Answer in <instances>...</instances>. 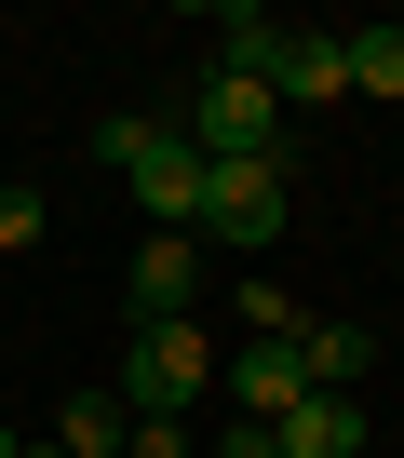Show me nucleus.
<instances>
[{"label": "nucleus", "mask_w": 404, "mask_h": 458, "mask_svg": "<svg viewBox=\"0 0 404 458\" xmlns=\"http://www.w3.org/2000/svg\"><path fill=\"white\" fill-rule=\"evenodd\" d=\"M95 148H108V175L148 202V229H202V148H189V122H148V108H122Z\"/></svg>", "instance_id": "nucleus-1"}, {"label": "nucleus", "mask_w": 404, "mask_h": 458, "mask_svg": "<svg viewBox=\"0 0 404 458\" xmlns=\"http://www.w3.org/2000/svg\"><path fill=\"white\" fill-rule=\"evenodd\" d=\"M135 418H189L202 391H216V337H202V310L189 324H135V351H122V377H108Z\"/></svg>", "instance_id": "nucleus-2"}, {"label": "nucleus", "mask_w": 404, "mask_h": 458, "mask_svg": "<svg viewBox=\"0 0 404 458\" xmlns=\"http://www.w3.org/2000/svg\"><path fill=\"white\" fill-rule=\"evenodd\" d=\"M189 148H202V162H283V95L243 81V68H202V95H189Z\"/></svg>", "instance_id": "nucleus-3"}, {"label": "nucleus", "mask_w": 404, "mask_h": 458, "mask_svg": "<svg viewBox=\"0 0 404 458\" xmlns=\"http://www.w3.org/2000/svg\"><path fill=\"white\" fill-rule=\"evenodd\" d=\"M283 216H297V189H283V162H202V229L216 243H283Z\"/></svg>", "instance_id": "nucleus-4"}, {"label": "nucleus", "mask_w": 404, "mask_h": 458, "mask_svg": "<svg viewBox=\"0 0 404 458\" xmlns=\"http://www.w3.org/2000/svg\"><path fill=\"white\" fill-rule=\"evenodd\" d=\"M122 310L135 324H189L202 310V229H148L135 270H122Z\"/></svg>", "instance_id": "nucleus-5"}, {"label": "nucleus", "mask_w": 404, "mask_h": 458, "mask_svg": "<svg viewBox=\"0 0 404 458\" xmlns=\"http://www.w3.org/2000/svg\"><path fill=\"white\" fill-rule=\"evenodd\" d=\"M270 95H283V108H337V95H350V41H324V28H283V55H270Z\"/></svg>", "instance_id": "nucleus-6"}, {"label": "nucleus", "mask_w": 404, "mask_h": 458, "mask_svg": "<svg viewBox=\"0 0 404 458\" xmlns=\"http://www.w3.org/2000/svg\"><path fill=\"white\" fill-rule=\"evenodd\" d=\"M270 445H283V458H364V404H350V391H310V404L270 418Z\"/></svg>", "instance_id": "nucleus-7"}, {"label": "nucleus", "mask_w": 404, "mask_h": 458, "mask_svg": "<svg viewBox=\"0 0 404 458\" xmlns=\"http://www.w3.org/2000/svg\"><path fill=\"white\" fill-rule=\"evenodd\" d=\"M270 55H283V14H257V0H216V68L270 81Z\"/></svg>", "instance_id": "nucleus-8"}, {"label": "nucleus", "mask_w": 404, "mask_h": 458, "mask_svg": "<svg viewBox=\"0 0 404 458\" xmlns=\"http://www.w3.org/2000/svg\"><path fill=\"white\" fill-rule=\"evenodd\" d=\"M297 364H310V391H350V377L377 364V337H364V324H297Z\"/></svg>", "instance_id": "nucleus-9"}, {"label": "nucleus", "mask_w": 404, "mask_h": 458, "mask_svg": "<svg viewBox=\"0 0 404 458\" xmlns=\"http://www.w3.org/2000/svg\"><path fill=\"white\" fill-rule=\"evenodd\" d=\"M350 95H404V28H350Z\"/></svg>", "instance_id": "nucleus-10"}, {"label": "nucleus", "mask_w": 404, "mask_h": 458, "mask_svg": "<svg viewBox=\"0 0 404 458\" xmlns=\"http://www.w3.org/2000/svg\"><path fill=\"white\" fill-rule=\"evenodd\" d=\"M297 324H310V310H297L283 284H243V337H297Z\"/></svg>", "instance_id": "nucleus-11"}, {"label": "nucleus", "mask_w": 404, "mask_h": 458, "mask_svg": "<svg viewBox=\"0 0 404 458\" xmlns=\"http://www.w3.org/2000/svg\"><path fill=\"white\" fill-rule=\"evenodd\" d=\"M122 458H202V445H189V418H135V431H122Z\"/></svg>", "instance_id": "nucleus-12"}, {"label": "nucleus", "mask_w": 404, "mask_h": 458, "mask_svg": "<svg viewBox=\"0 0 404 458\" xmlns=\"http://www.w3.org/2000/svg\"><path fill=\"white\" fill-rule=\"evenodd\" d=\"M41 229H55V202H41V189H0V243H41Z\"/></svg>", "instance_id": "nucleus-13"}, {"label": "nucleus", "mask_w": 404, "mask_h": 458, "mask_svg": "<svg viewBox=\"0 0 404 458\" xmlns=\"http://www.w3.org/2000/svg\"><path fill=\"white\" fill-rule=\"evenodd\" d=\"M216 458H283V445H270V418H216Z\"/></svg>", "instance_id": "nucleus-14"}, {"label": "nucleus", "mask_w": 404, "mask_h": 458, "mask_svg": "<svg viewBox=\"0 0 404 458\" xmlns=\"http://www.w3.org/2000/svg\"><path fill=\"white\" fill-rule=\"evenodd\" d=\"M14 458H68V445H14Z\"/></svg>", "instance_id": "nucleus-15"}, {"label": "nucleus", "mask_w": 404, "mask_h": 458, "mask_svg": "<svg viewBox=\"0 0 404 458\" xmlns=\"http://www.w3.org/2000/svg\"><path fill=\"white\" fill-rule=\"evenodd\" d=\"M0 458H14V431H0Z\"/></svg>", "instance_id": "nucleus-16"}]
</instances>
